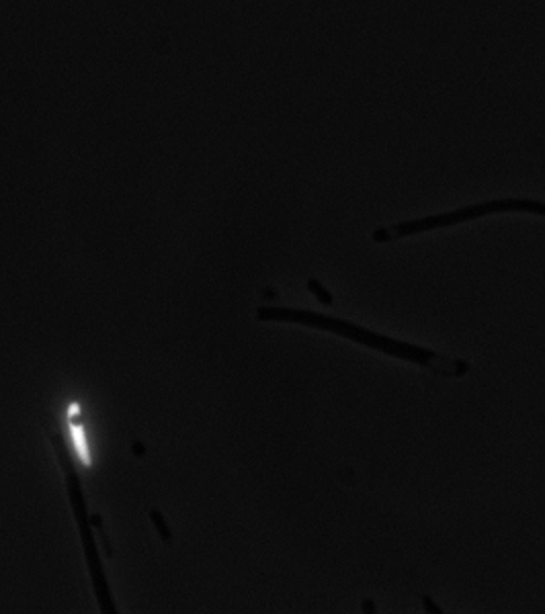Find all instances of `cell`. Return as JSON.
<instances>
[{
	"instance_id": "5",
	"label": "cell",
	"mask_w": 545,
	"mask_h": 614,
	"mask_svg": "<svg viewBox=\"0 0 545 614\" xmlns=\"http://www.w3.org/2000/svg\"><path fill=\"white\" fill-rule=\"evenodd\" d=\"M361 613L363 614H377V611H375V602H373L371 598H365L363 602H361Z\"/></svg>"
},
{
	"instance_id": "2",
	"label": "cell",
	"mask_w": 545,
	"mask_h": 614,
	"mask_svg": "<svg viewBox=\"0 0 545 614\" xmlns=\"http://www.w3.org/2000/svg\"><path fill=\"white\" fill-rule=\"evenodd\" d=\"M502 211H525V213H535V216H544L545 218V203L544 201H533V199H499V201H486V203H476V205H467L461 209H455L449 213H439V216H431V218H422V220L402 221V223H394L388 227H377L371 238L375 242H390V240H398V238H406L412 234H420L426 229H435V227H445V225H455L461 221L478 220L490 213H502Z\"/></svg>"
},
{
	"instance_id": "4",
	"label": "cell",
	"mask_w": 545,
	"mask_h": 614,
	"mask_svg": "<svg viewBox=\"0 0 545 614\" xmlns=\"http://www.w3.org/2000/svg\"><path fill=\"white\" fill-rule=\"evenodd\" d=\"M422 608L426 614H445L441 611V606L431 598V596H422Z\"/></svg>"
},
{
	"instance_id": "3",
	"label": "cell",
	"mask_w": 545,
	"mask_h": 614,
	"mask_svg": "<svg viewBox=\"0 0 545 614\" xmlns=\"http://www.w3.org/2000/svg\"><path fill=\"white\" fill-rule=\"evenodd\" d=\"M308 289H310V291H312V293L318 297L324 306H330V304H332V295H330V293H328V291H326V289L320 285V281H316V279H310V281H308Z\"/></svg>"
},
{
	"instance_id": "1",
	"label": "cell",
	"mask_w": 545,
	"mask_h": 614,
	"mask_svg": "<svg viewBox=\"0 0 545 614\" xmlns=\"http://www.w3.org/2000/svg\"><path fill=\"white\" fill-rule=\"evenodd\" d=\"M257 317L261 322H287V324H302V326H312L318 330H326V332H334L343 338L355 340L359 344H365L369 349H375L379 352H386L390 356H398L410 362H416L424 369H431L439 375L445 377H463L469 371V365L465 360L459 358H451V356H443L437 352L410 344V342H402L377 332H371L363 326L351 324L347 319H338L332 315H324V313H316V311H308V309H293V307H259L257 309Z\"/></svg>"
}]
</instances>
